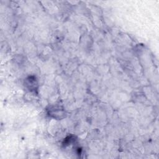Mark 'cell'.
Wrapping results in <instances>:
<instances>
[{"label":"cell","instance_id":"2","mask_svg":"<svg viewBox=\"0 0 159 159\" xmlns=\"http://www.w3.org/2000/svg\"><path fill=\"white\" fill-rule=\"evenodd\" d=\"M24 85L30 91H35L38 88V82L34 76H28L24 81Z\"/></svg>","mask_w":159,"mask_h":159},{"label":"cell","instance_id":"1","mask_svg":"<svg viewBox=\"0 0 159 159\" xmlns=\"http://www.w3.org/2000/svg\"><path fill=\"white\" fill-rule=\"evenodd\" d=\"M48 114L56 119H62L66 117V112L63 107L61 106L55 105L50 106L47 109Z\"/></svg>","mask_w":159,"mask_h":159}]
</instances>
